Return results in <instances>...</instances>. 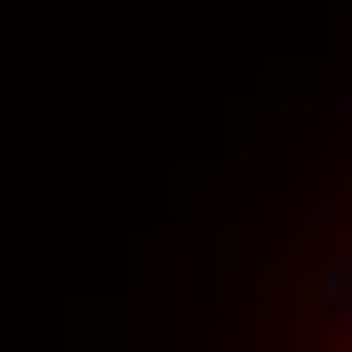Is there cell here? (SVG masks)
<instances>
[{
	"mask_svg": "<svg viewBox=\"0 0 352 352\" xmlns=\"http://www.w3.org/2000/svg\"><path fill=\"white\" fill-rule=\"evenodd\" d=\"M328 336H336V352H352V197L336 221V254H328Z\"/></svg>",
	"mask_w": 352,
	"mask_h": 352,
	"instance_id": "obj_1",
	"label": "cell"
}]
</instances>
